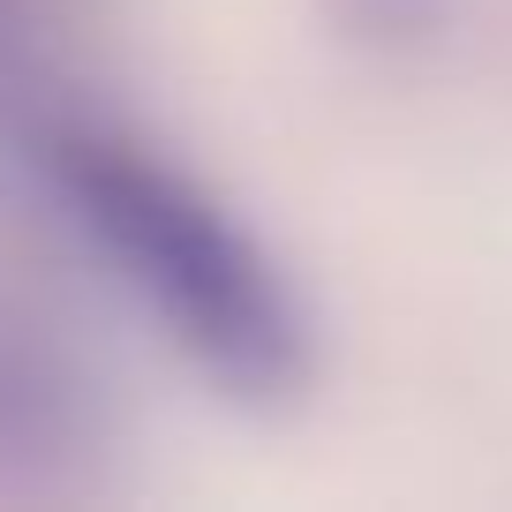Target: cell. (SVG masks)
Listing matches in <instances>:
<instances>
[{
    "label": "cell",
    "instance_id": "obj_1",
    "mask_svg": "<svg viewBox=\"0 0 512 512\" xmlns=\"http://www.w3.org/2000/svg\"><path fill=\"white\" fill-rule=\"evenodd\" d=\"M53 181H61L76 226L113 256L128 294L174 332V347L226 400H302L309 369H317L309 317L287 272L264 256V241L219 196L121 136H61Z\"/></svg>",
    "mask_w": 512,
    "mask_h": 512
}]
</instances>
